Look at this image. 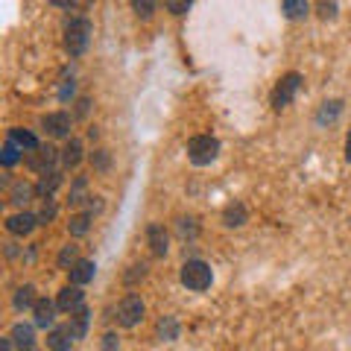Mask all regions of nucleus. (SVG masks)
Wrapping results in <instances>:
<instances>
[{
    "label": "nucleus",
    "mask_w": 351,
    "mask_h": 351,
    "mask_svg": "<svg viewBox=\"0 0 351 351\" xmlns=\"http://www.w3.org/2000/svg\"><path fill=\"white\" fill-rule=\"evenodd\" d=\"M76 261H80V258H76V246H64V249H62V255H59V267H62V269H68V267H73Z\"/></svg>",
    "instance_id": "31"
},
{
    "label": "nucleus",
    "mask_w": 351,
    "mask_h": 351,
    "mask_svg": "<svg viewBox=\"0 0 351 351\" xmlns=\"http://www.w3.org/2000/svg\"><path fill=\"white\" fill-rule=\"evenodd\" d=\"M319 15H322L325 21L337 15V3H334V0H319Z\"/></svg>",
    "instance_id": "34"
},
{
    "label": "nucleus",
    "mask_w": 351,
    "mask_h": 351,
    "mask_svg": "<svg viewBox=\"0 0 351 351\" xmlns=\"http://www.w3.org/2000/svg\"><path fill=\"white\" fill-rule=\"evenodd\" d=\"M88 41H91V21L88 18H73L68 27H64V50L71 56H82L88 50Z\"/></svg>",
    "instance_id": "1"
},
{
    "label": "nucleus",
    "mask_w": 351,
    "mask_h": 351,
    "mask_svg": "<svg viewBox=\"0 0 351 351\" xmlns=\"http://www.w3.org/2000/svg\"><path fill=\"white\" fill-rule=\"evenodd\" d=\"M56 214H59L56 202H53V199H44L41 211H38V223H41V226H47V223H53V219H56Z\"/></svg>",
    "instance_id": "28"
},
{
    "label": "nucleus",
    "mask_w": 351,
    "mask_h": 351,
    "mask_svg": "<svg viewBox=\"0 0 351 351\" xmlns=\"http://www.w3.org/2000/svg\"><path fill=\"white\" fill-rule=\"evenodd\" d=\"M144 276H147V267H144V263H135V267H132V272L126 276V281H129V284H135L138 278H144Z\"/></svg>",
    "instance_id": "35"
},
{
    "label": "nucleus",
    "mask_w": 351,
    "mask_h": 351,
    "mask_svg": "<svg viewBox=\"0 0 351 351\" xmlns=\"http://www.w3.org/2000/svg\"><path fill=\"white\" fill-rule=\"evenodd\" d=\"M339 106H343L339 100H331V103H325V106H322V112H319V123H325V120H334V117L339 114Z\"/></svg>",
    "instance_id": "32"
},
{
    "label": "nucleus",
    "mask_w": 351,
    "mask_h": 351,
    "mask_svg": "<svg viewBox=\"0 0 351 351\" xmlns=\"http://www.w3.org/2000/svg\"><path fill=\"white\" fill-rule=\"evenodd\" d=\"M299 88H302V76H299V73L281 76L278 85H276V91H272V108L290 106V103L295 100V94H299Z\"/></svg>",
    "instance_id": "4"
},
{
    "label": "nucleus",
    "mask_w": 351,
    "mask_h": 351,
    "mask_svg": "<svg viewBox=\"0 0 351 351\" xmlns=\"http://www.w3.org/2000/svg\"><path fill=\"white\" fill-rule=\"evenodd\" d=\"M71 272V284H88V281H94V272H97V267H94V261H85V258H80L73 263V267L68 269Z\"/></svg>",
    "instance_id": "13"
},
{
    "label": "nucleus",
    "mask_w": 351,
    "mask_h": 351,
    "mask_svg": "<svg viewBox=\"0 0 351 351\" xmlns=\"http://www.w3.org/2000/svg\"><path fill=\"white\" fill-rule=\"evenodd\" d=\"M144 313H147V307L138 295H126V299L117 304V322L123 328H135L141 319H144Z\"/></svg>",
    "instance_id": "6"
},
{
    "label": "nucleus",
    "mask_w": 351,
    "mask_h": 351,
    "mask_svg": "<svg viewBox=\"0 0 351 351\" xmlns=\"http://www.w3.org/2000/svg\"><path fill=\"white\" fill-rule=\"evenodd\" d=\"M91 167L100 170V173H106L108 167H112V156H108V149H94L91 152Z\"/></svg>",
    "instance_id": "27"
},
{
    "label": "nucleus",
    "mask_w": 351,
    "mask_h": 351,
    "mask_svg": "<svg viewBox=\"0 0 351 351\" xmlns=\"http://www.w3.org/2000/svg\"><path fill=\"white\" fill-rule=\"evenodd\" d=\"M164 3H167V12H173V15H188L193 0H164Z\"/></svg>",
    "instance_id": "30"
},
{
    "label": "nucleus",
    "mask_w": 351,
    "mask_h": 351,
    "mask_svg": "<svg viewBox=\"0 0 351 351\" xmlns=\"http://www.w3.org/2000/svg\"><path fill=\"white\" fill-rule=\"evenodd\" d=\"M97 211H103V199L100 196H91V202H88V214H97Z\"/></svg>",
    "instance_id": "38"
},
{
    "label": "nucleus",
    "mask_w": 351,
    "mask_h": 351,
    "mask_svg": "<svg viewBox=\"0 0 351 351\" xmlns=\"http://www.w3.org/2000/svg\"><path fill=\"white\" fill-rule=\"evenodd\" d=\"M41 226L38 223V214H29V211H21V214H12L6 219V228H9V234H15V237H27L32 234V228Z\"/></svg>",
    "instance_id": "8"
},
{
    "label": "nucleus",
    "mask_w": 351,
    "mask_h": 351,
    "mask_svg": "<svg viewBox=\"0 0 351 351\" xmlns=\"http://www.w3.org/2000/svg\"><path fill=\"white\" fill-rule=\"evenodd\" d=\"M18 158H21V147L15 144L12 138H9L3 144V164H6V167H12V164H18Z\"/></svg>",
    "instance_id": "29"
},
{
    "label": "nucleus",
    "mask_w": 351,
    "mask_h": 351,
    "mask_svg": "<svg viewBox=\"0 0 351 351\" xmlns=\"http://www.w3.org/2000/svg\"><path fill=\"white\" fill-rule=\"evenodd\" d=\"M211 281H214V272H211V267H208L205 261H199V258H193V261H188V263L182 267V284H184L188 290L202 293V290L211 287Z\"/></svg>",
    "instance_id": "2"
},
{
    "label": "nucleus",
    "mask_w": 351,
    "mask_h": 351,
    "mask_svg": "<svg viewBox=\"0 0 351 351\" xmlns=\"http://www.w3.org/2000/svg\"><path fill=\"white\" fill-rule=\"evenodd\" d=\"M41 126H44V132H47V135H53V138H71L73 120H71V114H64V112H53V114H44Z\"/></svg>",
    "instance_id": "7"
},
{
    "label": "nucleus",
    "mask_w": 351,
    "mask_h": 351,
    "mask_svg": "<svg viewBox=\"0 0 351 351\" xmlns=\"http://www.w3.org/2000/svg\"><path fill=\"white\" fill-rule=\"evenodd\" d=\"M103 351H120V343H117L114 334H106L103 337Z\"/></svg>",
    "instance_id": "36"
},
{
    "label": "nucleus",
    "mask_w": 351,
    "mask_h": 351,
    "mask_svg": "<svg viewBox=\"0 0 351 351\" xmlns=\"http://www.w3.org/2000/svg\"><path fill=\"white\" fill-rule=\"evenodd\" d=\"M219 156V141L211 135H196L188 144V158L196 164V167H205Z\"/></svg>",
    "instance_id": "3"
},
{
    "label": "nucleus",
    "mask_w": 351,
    "mask_h": 351,
    "mask_svg": "<svg viewBox=\"0 0 351 351\" xmlns=\"http://www.w3.org/2000/svg\"><path fill=\"white\" fill-rule=\"evenodd\" d=\"M307 12H311V3H307V0H284V15L290 21H299Z\"/></svg>",
    "instance_id": "22"
},
{
    "label": "nucleus",
    "mask_w": 351,
    "mask_h": 351,
    "mask_svg": "<svg viewBox=\"0 0 351 351\" xmlns=\"http://www.w3.org/2000/svg\"><path fill=\"white\" fill-rule=\"evenodd\" d=\"M36 302H38V295H36V287H32V284H24V287H18V290H15V299H12V304L18 307V311H27V307H36Z\"/></svg>",
    "instance_id": "20"
},
{
    "label": "nucleus",
    "mask_w": 351,
    "mask_h": 351,
    "mask_svg": "<svg viewBox=\"0 0 351 351\" xmlns=\"http://www.w3.org/2000/svg\"><path fill=\"white\" fill-rule=\"evenodd\" d=\"M80 161H82V144L76 138H68V144H64V149H62V164L71 170Z\"/></svg>",
    "instance_id": "19"
},
{
    "label": "nucleus",
    "mask_w": 351,
    "mask_h": 351,
    "mask_svg": "<svg viewBox=\"0 0 351 351\" xmlns=\"http://www.w3.org/2000/svg\"><path fill=\"white\" fill-rule=\"evenodd\" d=\"M56 304H59V311H64V313L80 311V307L85 304V293H82V287H80V284H71V287H64V290L59 293Z\"/></svg>",
    "instance_id": "9"
},
{
    "label": "nucleus",
    "mask_w": 351,
    "mask_h": 351,
    "mask_svg": "<svg viewBox=\"0 0 351 351\" xmlns=\"http://www.w3.org/2000/svg\"><path fill=\"white\" fill-rule=\"evenodd\" d=\"M85 199H91L88 196V182H85V176H80L73 184H71V193H68V202L71 205H82Z\"/></svg>",
    "instance_id": "23"
},
{
    "label": "nucleus",
    "mask_w": 351,
    "mask_h": 351,
    "mask_svg": "<svg viewBox=\"0 0 351 351\" xmlns=\"http://www.w3.org/2000/svg\"><path fill=\"white\" fill-rule=\"evenodd\" d=\"M88 112H91V100H88V97H82V100L76 103V117H88Z\"/></svg>",
    "instance_id": "37"
},
{
    "label": "nucleus",
    "mask_w": 351,
    "mask_h": 351,
    "mask_svg": "<svg viewBox=\"0 0 351 351\" xmlns=\"http://www.w3.org/2000/svg\"><path fill=\"white\" fill-rule=\"evenodd\" d=\"M9 339H12V346L21 348V351L36 348V331H32V325H15L12 334H9Z\"/></svg>",
    "instance_id": "12"
},
{
    "label": "nucleus",
    "mask_w": 351,
    "mask_h": 351,
    "mask_svg": "<svg viewBox=\"0 0 351 351\" xmlns=\"http://www.w3.org/2000/svg\"><path fill=\"white\" fill-rule=\"evenodd\" d=\"M50 3L56 6V9H73V6H76V0H50Z\"/></svg>",
    "instance_id": "39"
},
{
    "label": "nucleus",
    "mask_w": 351,
    "mask_h": 351,
    "mask_svg": "<svg viewBox=\"0 0 351 351\" xmlns=\"http://www.w3.org/2000/svg\"><path fill=\"white\" fill-rule=\"evenodd\" d=\"M32 193H38V191L32 188L29 182L21 179V182H15L12 188H9V202H15V205H27V202L32 199Z\"/></svg>",
    "instance_id": "18"
},
{
    "label": "nucleus",
    "mask_w": 351,
    "mask_h": 351,
    "mask_svg": "<svg viewBox=\"0 0 351 351\" xmlns=\"http://www.w3.org/2000/svg\"><path fill=\"white\" fill-rule=\"evenodd\" d=\"M9 138H12L24 152H32L36 147H41V144H38V138L32 135V132H27V129H9Z\"/></svg>",
    "instance_id": "21"
},
{
    "label": "nucleus",
    "mask_w": 351,
    "mask_h": 351,
    "mask_svg": "<svg viewBox=\"0 0 351 351\" xmlns=\"http://www.w3.org/2000/svg\"><path fill=\"white\" fill-rule=\"evenodd\" d=\"M158 334H161V339H176L179 337V322H176L173 316H164L158 322Z\"/></svg>",
    "instance_id": "26"
},
{
    "label": "nucleus",
    "mask_w": 351,
    "mask_h": 351,
    "mask_svg": "<svg viewBox=\"0 0 351 351\" xmlns=\"http://www.w3.org/2000/svg\"><path fill=\"white\" fill-rule=\"evenodd\" d=\"M73 334H71V328L68 325H59V328H50V334H47V348L50 351H71L73 348Z\"/></svg>",
    "instance_id": "10"
},
{
    "label": "nucleus",
    "mask_w": 351,
    "mask_h": 351,
    "mask_svg": "<svg viewBox=\"0 0 351 351\" xmlns=\"http://www.w3.org/2000/svg\"><path fill=\"white\" fill-rule=\"evenodd\" d=\"M246 205L243 202H232V205H228L226 208V211H223V223L228 226V228H240V226H243L246 223Z\"/></svg>",
    "instance_id": "17"
},
{
    "label": "nucleus",
    "mask_w": 351,
    "mask_h": 351,
    "mask_svg": "<svg viewBox=\"0 0 351 351\" xmlns=\"http://www.w3.org/2000/svg\"><path fill=\"white\" fill-rule=\"evenodd\" d=\"M59 158H62V152L56 147L41 144V147H36L32 152H27V167L36 170V173H47V170H53V164H56Z\"/></svg>",
    "instance_id": "5"
},
{
    "label": "nucleus",
    "mask_w": 351,
    "mask_h": 351,
    "mask_svg": "<svg viewBox=\"0 0 351 351\" xmlns=\"http://www.w3.org/2000/svg\"><path fill=\"white\" fill-rule=\"evenodd\" d=\"M88 228H91V214H76V217H71V223H68V232L73 234V237H82V234H88Z\"/></svg>",
    "instance_id": "24"
},
{
    "label": "nucleus",
    "mask_w": 351,
    "mask_h": 351,
    "mask_svg": "<svg viewBox=\"0 0 351 351\" xmlns=\"http://www.w3.org/2000/svg\"><path fill=\"white\" fill-rule=\"evenodd\" d=\"M147 240L152 246V255H158V258L167 255V232H164L161 226H149L147 228Z\"/></svg>",
    "instance_id": "16"
},
{
    "label": "nucleus",
    "mask_w": 351,
    "mask_h": 351,
    "mask_svg": "<svg viewBox=\"0 0 351 351\" xmlns=\"http://www.w3.org/2000/svg\"><path fill=\"white\" fill-rule=\"evenodd\" d=\"M179 234L182 237H196V234H199V226H196V219L191 217V219H182V223H179Z\"/></svg>",
    "instance_id": "33"
},
{
    "label": "nucleus",
    "mask_w": 351,
    "mask_h": 351,
    "mask_svg": "<svg viewBox=\"0 0 351 351\" xmlns=\"http://www.w3.org/2000/svg\"><path fill=\"white\" fill-rule=\"evenodd\" d=\"M62 188V176L56 173V170H47V173H41V179H38V184H36V191H38V196L41 199H50L53 193H56Z\"/></svg>",
    "instance_id": "14"
},
{
    "label": "nucleus",
    "mask_w": 351,
    "mask_h": 351,
    "mask_svg": "<svg viewBox=\"0 0 351 351\" xmlns=\"http://www.w3.org/2000/svg\"><path fill=\"white\" fill-rule=\"evenodd\" d=\"M88 322H91V311L82 304L80 311H73L71 313V322H68V328H71V334L76 337V339H82L85 337V331H88Z\"/></svg>",
    "instance_id": "15"
},
{
    "label": "nucleus",
    "mask_w": 351,
    "mask_h": 351,
    "mask_svg": "<svg viewBox=\"0 0 351 351\" xmlns=\"http://www.w3.org/2000/svg\"><path fill=\"white\" fill-rule=\"evenodd\" d=\"M156 6H158V0H132V9H135V15H138L141 21L152 18V12H156Z\"/></svg>",
    "instance_id": "25"
},
{
    "label": "nucleus",
    "mask_w": 351,
    "mask_h": 351,
    "mask_svg": "<svg viewBox=\"0 0 351 351\" xmlns=\"http://www.w3.org/2000/svg\"><path fill=\"white\" fill-rule=\"evenodd\" d=\"M56 302H50V299H38L36 307H32V316H36V325L38 328H50L53 322H56Z\"/></svg>",
    "instance_id": "11"
},
{
    "label": "nucleus",
    "mask_w": 351,
    "mask_h": 351,
    "mask_svg": "<svg viewBox=\"0 0 351 351\" xmlns=\"http://www.w3.org/2000/svg\"><path fill=\"white\" fill-rule=\"evenodd\" d=\"M346 158L351 161V132H348V138H346Z\"/></svg>",
    "instance_id": "40"
}]
</instances>
